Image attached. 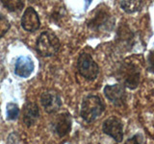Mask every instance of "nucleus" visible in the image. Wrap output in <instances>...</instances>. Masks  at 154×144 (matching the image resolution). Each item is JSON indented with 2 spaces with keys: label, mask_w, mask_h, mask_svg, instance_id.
Returning a JSON list of instances; mask_svg holds the SVG:
<instances>
[{
  "label": "nucleus",
  "mask_w": 154,
  "mask_h": 144,
  "mask_svg": "<svg viewBox=\"0 0 154 144\" xmlns=\"http://www.w3.org/2000/svg\"><path fill=\"white\" fill-rule=\"evenodd\" d=\"M21 26L25 31L35 32L41 26V21L36 10L32 7H28L21 17Z\"/></svg>",
  "instance_id": "10"
},
{
  "label": "nucleus",
  "mask_w": 154,
  "mask_h": 144,
  "mask_svg": "<svg viewBox=\"0 0 154 144\" xmlns=\"http://www.w3.org/2000/svg\"><path fill=\"white\" fill-rule=\"evenodd\" d=\"M60 49V40L51 31H45L36 41V50L42 57L54 56Z\"/></svg>",
  "instance_id": "4"
},
{
  "label": "nucleus",
  "mask_w": 154,
  "mask_h": 144,
  "mask_svg": "<svg viewBox=\"0 0 154 144\" xmlns=\"http://www.w3.org/2000/svg\"><path fill=\"white\" fill-rule=\"evenodd\" d=\"M147 68L150 72L154 73V50L150 51L147 55Z\"/></svg>",
  "instance_id": "19"
},
{
  "label": "nucleus",
  "mask_w": 154,
  "mask_h": 144,
  "mask_svg": "<svg viewBox=\"0 0 154 144\" xmlns=\"http://www.w3.org/2000/svg\"><path fill=\"white\" fill-rule=\"evenodd\" d=\"M65 16H66V10L64 7H61V8H55V10L51 14L50 18L55 23H60Z\"/></svg>",
  "instance_id": "17"
},
{
  "label": "nucleus",
  "mask_w": 154,
  "mask_h": 144,
  "mask_svg": "<svg viewBox=\"0 0 154 144\" xmlns=\"http://www.w3.org/2000/svg\"><path fill=\"white\" fill-rule=\"evenodd\" d=\"M142 139L143 137L141 134H136V136H132L131 138L127 139L124 142V144H142Z\"/></svg>",
  "instance_id": "20"
},
{
  "label": "nucleus",
  "mask_w": 154,
  "mask_h": 144,
  "mask_svg": "<svg viewBox=\"0 0 154 144\" xmlns=\"http://www.w3.org/2000/svg\"><path fill=\"white\" fill-rule=\"evenodd\" d=\"M71 124L72 120L70 114L67 112L61 113L57 115V117L55 118L54 124H53L54 131L60 137H64L70 132Z\"/></svg>",
  "instance_id": "11"
},
{
  "label": "nucleus",
  "mask_w": 154,
  "mask_h": 144,
  "mask_svg": "<svg viewBox=\"0 0 154 144\" xmlns=\"http://www.w3.org/2000/svg\"><path fill=\"white\" fill-rule=\"evenodd\" d=\"M41 103L48 113L56 112L62 106V100L56 90L48 89L41 95Z\"/></svg>",
  "instance_id": "8"
},
{
  "label": "nucleus",
  "mask_w": 154,
  "mask_h": 144,
  "mask_svg": "<svg viewBox=\"0 0 154 144\" xmlns=\"http://www.w3.org/2000/svg\"><path fill=\"white\" fill-rule=\"evenodd\" d=\"M143 5L144 3L143 1H134V0H131V1L124 0V1L119 2V6L127 14H133V13L141 11L143 7Z\"/></svg>",
  "instance_id": "14"
},
{
  "label": "nucleus",
  "mask_w": 154,
  "mask_h": 144,
  "mask_svg": "<svg viewBox=\"0 0 154 144\" xmlns=\"http://www.w3.org/2000/svg\"><path fill=\"white\" fill-rule=\"evenodd\" d=\"M40 117V109L38 106L34 102H27L22 109L23 123L27 127H31Z\"/></svg>",
  "instance_id": "12"
},
{
  "label": "nucleus",
  "mask_w": 154,
  "mask_h": 144,
  "mask_svg": "<svg viewBox=\"0 0 154 144\" xmlns=\"http://www.w3.org/2000/svg\"><path fill=\"white\" fill-rule=\"evenodd\" d=\"M102 131L115 141L122 142L123 139V126L122 121L116 116H110L103 122Z\"/></svg>",
  "instance_id": "7"
},
{
  "label": "nucleus",
  "mask_w": 154,
  "mask_h": 144,
  "mask_svg": "<svg viewBox=\"0 0 154 144\" xmlns=\"http://www.w3.org/2000/svg\"><path fill=\"white\" fill-rule=\"evenodd\" d=\"M1 3L10 12H19V11H21L24 7L23 1H9V0H3Z\"/></svg>",
  "instance_id": "15"
},
{
  "label": "nucleus",
  "mask_w": 154,
  "mask_h": 144,
  "mask_svg": "<svg viewBox=\"0 0 154 144\" xmlns=\"http://www.w3.org/2000/svg\"><path fill=\"white\" fill-rule=\"evenodd\" d=\"M77 70L88 81H94L99 74V67L89 53H81L77 60Z\"/></svg>",
  "instance_id": "5"
},
{
  "label": "nucleus",
  "mask_w": 154,
  "mask_h": 144,
  "mask_svg": "<svg viewBox=\"0 0 154 144\" xmlns=\"http://www.w3.org/2000/svg\"><path fill=\"white\" fill-rule=\"evenodd\" d=\"M34 70V64L31 58L27 56H21L17 60L16 65H14V72L16 74L22 78L29 77Z\"/></svg>",
  "instance_id": "13"
},
{
  "label": "nucleus",
  "mask_w": 154,
  "mask_h": 144,
  "mask_svg": "<svg viewBox=\"0 0 154 144\" xmlns=\"http://www.w3.org/2000/svg\"><path fill=\"white\" fill-rule=\"evenodd\" d=\"M106 106L98 95H88L83 99L80 115L86 122L91 123L104 112Z\"/></svg>",
  "instance_id": "2"
},
{
  "label": "nucleus",
  "mask_w": 154,
  "mask_h": 144,
  "mask_svg": "<svg viewBox=\"0 0 154 144\" xmlns=\"http://www.w3.org/2000/svg\"><path fill=\"white\" fill-rule=\"evenodd\" d=\"M115 76L124 88L135 89L141 80V70L132 62H122L116 69Z\"/></svg>",
  "instance_id": "1"
},
{
  "label": "nucleus",
  "mask_w": 154,
  "mask_h": 144,
  "mask_svg": "<svg viewBox=\"0 0 154 144\" xmlns=\"http://www.w3.org/2000/svg\"><path fill=\"white\" fill-rule=\"evenodd\" d=\"M10 26L11 25H10V22L6 18V16L0 13V38L8 32Z\"/></svg>",
  "instance_id": "18"
},
{
  "label": "nucleus",
  "mask_w": 154,
  "mask_h": 144,
  "mask_svg": "<svg viewBox=\"0 0 154 144\" xmlns=\"http://www.w3.org/2000/svg\"><path fill=\"white\" fill-rule=\"evenodd\" d=\"M103 92L105 97L107 98L111 103L116 107H123L126 104L127 94L125 88L120 84L116 85H108L106 86Z\"/></svg>",
  "instance_id": "6"
},
{
  "label": "nucleus",
  "mask_w": 154,
  "mask_h": 144,
  "mask_svg": "<svg viewBox=\"0 0 154 144\" xmlns=\"http://www.w3.org/2000/svg\"><path fill=\"white\" fill-rule=\"evenodd\" d=\"M114 26L115 18L107 8H96L94 16L88 22V27L96 33H110Z\"/></svg>",
  "instance_id": "3"
},
{
  "label": "nucleus",
  "mask_w": 154,
  "mask_h": 144,
  "mask_svg": "<svg viewBox=\"0 0 154 144\" xmlns=\"http://www.w3.org/2000/svg\"><path fill=\"white\" fill-rule=\"evenodd\" d=\"M116 42L118 43L119 48L125 51L132 49L135 43V35L126 24H122L119 27L116 36Z\"/></svg>",
  "instance_id": "9"
},
{
  "label": "nucleus",
  "mask_w": 154,
  "mask_h": 144,
  "mask_svg": "<svg viewBox=\"0 0 154 144\" xmlns=\"http://www.w3.org/2000/svg\"><path fill=\"white\" fill-rule=\"evenodd\" d=\"M19 109L14 103H9L7 105V118L9 120H16L18 117Z\"/></svg>",
  "instance_id": "16"
}]
</instances>
